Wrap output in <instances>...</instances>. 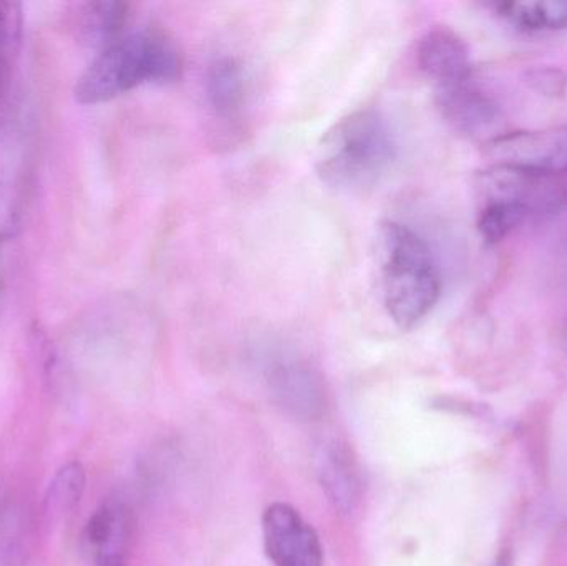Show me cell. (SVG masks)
<instances>
[{
  "mask_svg": "<svg viewBox=\"0 0 567 566\" xmlns=\"http://www.w3.org/2000/svg\"><path fill=\"white\" fill-rule=\"evenodd\" d=\"M182 70V53L169 37L138 30L100 50L73 93L82 105H99L146 83L176 82Z\"/></svg>",
  "mask_w": 567,
  "mask_h": 566,
  "instance_id": "6da1fadb",
  "label": "cell"
},
{
  "mask_svg": "<svg viewBox=\"0 0 567 566\" xmlns=\"http://www.w3.org/2000/svg\"><path fill=\"white\" fill-rule=\"evenodd\" d=\"M395 158V143L385 119L362 109L327 130L316 153V172L326 185L362 192L379 183Z\"/></svg>",
  "mask_w": 567,
  "mask_h": 566,
  "instance_id": "7a4b0ae2",
  "label": "cell"
},
{
  "mask_svg": "<svg viewBox=\"0 0 567 566\" xmlns=\"http://www.w3.org/2000/svg\"><path fill=\"white\" fill-rule=\"evenodd\" d=\"M383 305L403 331L419 326L432 312L442 292L435 259L425 239L406 225L380 226Z\"/></svg>",
  "mask_w": 567,
  "mask_h": 566,
  "instance_id": "3957f363",
  "label": "cell"
},
{
  "mask_svg": "<svg viewBox=\"0 0 567 566\" xmlns=\"http://www.w3.org/2000/svg\"><path fill=\"white\" fill-rule=\"evenodd\" d=\"M486 155L493 166L532 175H566L567 125L536 132L502 133L486 143Z\"/></svg>",
  "mask_w": 567,
  "mask_h": 566,
  "instance_id": "277c9868",
  "label": "cell"
},
{
  "mask_svg": "<svg viewBox=\"0 0 567 566\" xmlns=\"http://www.w3.org/2000/svg\"><path fill=\"white\" fill-rule=\"evenodd\" d=\"M485 202H508L528 209L532 216L549 215L567 203V185L561 176L532 175L492 166L480 175Z\"/></svg>",
  "mask_w": 567,
  "mask_h": 566,
  "instance_id": "5b68a950",
  "label": "cell"
},
{
  "mask_svg": "<svg viewBox=\"0 0 567 566\" xmlns=\"http://www.w3.org/2000/svg\"><path fill=\"white\" fill-rule=\"evenodd\" d=\"M262 534L275 566H323L319 535L290 505L272 504L265 512Z\"/></svg>",
  "mask_w": 567,
  "mask_h": 566,
  "instance_id": "8992f818",
  "label": "cell"
},
{
  "mask_svg": "<svg viewBox=\"0 0 567 566\" xmlns=\"http://www.w3.org/2000/svg\"><path fill=\"white\" fill-rule=\"evenodd\" d=\"M266 382L284 411L302 421H316L326 409V389L316 369L293 356H278L266 368Z\"/></svg>",
  "mask_w": 567,
  "mask_h": 566,
  "instance_id": "52a82bcc",
  "label": "cell"
},
{
  "mask_svg": "<svg viewBox=\"0 0 567 566\" xmlns=\"http://www.w3.org/2000/svg\"><path fill=\"white\" fill-rule=\"evenodd\" d=\"M436 103L443 119L462 135L486 143L499 136L502 110L478 83L473 82V76L436 90Z\"/></svg>",
  "mask_w": 567,
  "mask_h": 566,
  "instance_id": "ba28073f",
  "label": "cell"
},
{
  "mask_svg": "<svg viewBox=\"0 0 567 566\" xmlns=\"http://www.w3.org/2000/svg\"><path fill=\"white\" fill-rule=\"evenodd\" d=\"M135 541V517L128 505L109 501L100 505L85 527V544L95 566H126Z\"/></svg>",
  "mask_w": 567,
  "mask_h": 566,
  "instance_id": "9c48e42d",
  "label": "cell"
},
{
  "mask_svg": "<svg viewBox=\"0 0 567 566\" xmlns=\"http://www.w3.org/2000/svg\"><path fill=\"white\" fill-rule=\"evenodd\" d=\"M420 70L436 90L456 85L473 76L472 56L465 40L445 25L432 27L416 47Z\"/></svg>",
  "mask_w": 567,
  "mask_h": 566,
  "instance_id": "30bf717a",
  "label": "cell"
},
{
  "mask_svg": "<svg viewBox=\"0 0 567 566\" xmlns=\"http://www.w3.org/2000/svg\"><path fill=\"white\" fill-rule=\"evenodd\" d=\"M206 102L221 128L238 130L248 95V80L241 63L233 56L215 60L206 72Z\"/></svg>",
  "mask_w": 567,
  "mask_h": 566,
  "instance_id": "8fae6325",
  "label": "cell"
},
{
  "mask_svg": "<svg viewBox=\"0 0 567 566\" xmlns=\"http://www.w3.org/2000/svg\"><path fill=\"white\" fill-rule=\"evenodd\" d=\"M316 471L333 507L350 514L360 497L359 471L350 452L337 442H326L317 451Z\"/></svg>",
  "mask_w": 567,
  "mask_h": 566,
  "instance_id": "7c38bea8",
  "label": "cell"
},
{
  "mask_svg": "<svg viewBox=\"0 0 567 566\" xmlns=\"http://www.w3.org/2000/svg\"><path fill=\"white\" fill-rule=\"evenodd\" d=\"M496 10L502 19L519 32H556L567 29V0L502 2L496 6Z\"/></svg>",
  "mask_w": 567,
  "mask_h": 566,
  "instance_id": "4fadbf2b",
  "label": "cell"
},
{
  "mask_svg": "<svg viewBox=\"0 0 567 566\" xmlns=\"http://www.w3.org/2000/svg\"><path fill=\"white\" fill-rule=\"evenodd\" d=\"M128 16V3H85L79 13L80 35L90 45L100 47L103 50L120 37L125 35Z\"/></svg>",
  "mask_w": 567,
  "mask_h": 566,
  "instance_id": "5bb4252c",
  "label": "cell"
},
{
  "mask_svg": "<svg viewBox=\"0 0 567 566\" xmlns=\"http://www.w3.org/2000/svg\"><path fill=\"white\" fill-rule=\"evenodd\" d=\"M85 485L86 475L82 464L70 462V464L63 465L50 482L45 497L47 512L53 518H62L72 514L82 502Z\"/></svg>",
  "mask_w": 567,
  "mask_h": 566,
  "instance_id": "9a60e30c",
  "label": "cell"
},
{
  "mask_svg": "<svg viewBox=\"0 0 567 566\" xmlns=\"http://www.w3.org/2000/svg\"><path fill=\"white\" fill-rule=\"evenodd\" d=\"M22 16L17 3L0 2V113L9 92L13 63L20 43Z\"/></svg>",
  "mask_w": 567,
  "mask_h": 566,
  "instance_id": "2e32d148",
  "label": "cell"
},
{
  "mask_svg": "<svg viewBox=\"0 0 567 566\" xmlns=\"http://www.w3.org/2000/svg\"><path fill=\"white\" fill-rule=\"evenodd\" d=\"M529 218L532 213L515 203L485 202L478 216V231L488 245H496Z\"/></svg>",
  "mask_w": 567,
  "mask_h": 566,
  "instance_id": "e0dca14e",
  "label": "cell"
},
{
  "mask_svg": "<svg viewBox=\"0 0 567 566\" xmlns=\"http://www.w3.org/2000/svg\"><path fill=\"white\" fill-rule=\"evenodd\" d=\"M532 82L535 83L536 89L542 90V92H561L558 83H561L563 80H558V73L551 72V70H548V72L539 70V72L533 73Z\"/></svg>",
  "mask_w": 567,
  "mask_h": 566,
  "instance_id": "ac0fdd59",
  "label": "cell"
},
{
  "mask_svg": "<svg viewBox=\"0 0 567 566\" xmlns=\"http://www.w3.org/2000/svg\"><path fill=\"white\" fill-rule=\"evenodd\" d=\"M563 338H565V346L567 348V321H566V326H565V332H563Z\"/></svg>",
  "mask_w": 567,
  "mask_h": 566,
  "instance_id": "d6986e66",
  "label": "cell"
}]
</instances>
